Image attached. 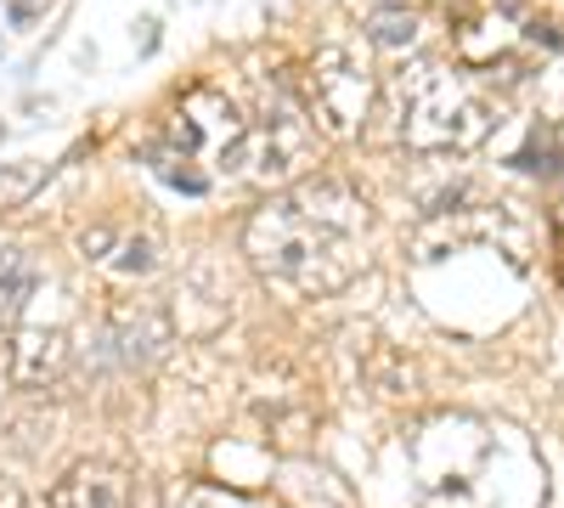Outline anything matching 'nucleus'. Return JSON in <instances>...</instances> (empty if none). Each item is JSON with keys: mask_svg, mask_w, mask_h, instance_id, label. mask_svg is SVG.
Segmentation results:
<instances>
[{"mask_svg": "<svg viewBox=\"0 0 564 508\" xmlns=\"http://www.w3.org/2000/svg\"><path fill=\"white\" fill-rule=\"evenodd\" d=\"M141 497H148V486H141V475L119 469V464H74L57 491H52V508H141Z\"/></svg>", "mask_w": 564, "mask_h": 508, "instance_id": "6e6552de", "label": "nucleus"}, {"mask_svg": "<svg viewBox=\"0 0 564 508\" xmlns=\"http://www.w3.org/2000/svg\"><path fill=\"white\" fill-rule=\"evenodd\" d=\"M536 114L564 130V63L542 68V79H536Z\"/></svg>", "mask_w": 564, "mask_h": 508, "instance_id": "4468645a", "label": "nucleus"}, {"mask_svg": "<svg viewBox=\"0 0 564 508\" xmlns=\"http://www.w3.org/2000/svg\"><path fill=\"white\" fill-rule=\"evenodd\" d=\"M0 136H7V125H0Z\"/></svg>", "mask_w": 564, "mask_h": 508, "instance_id": "f3484780", "label": "nucleus"}, {"mask_svg": "<svg viewBox=\"0 0 564 508\" xmlns=\"http://www.w3.org/2000/svg\"><path fill=\"white\" fill-rule=\"evenodd\" d=\"M417 34H423V23L406 7H379V12L367 18V40L379 45V52H412Z\"/></svg>", "mask_w": 564, "mask_h": 508, "instance_id": "f8f14e48", "label": "nucleus"}, {"mask_svg": "<svg viewBox=\"0 0 564 508\" xmlns=\"http://www.w3.org/2000/svg\"><path fill=\"white\" fill-rule=\"evenodd\" d=\"M0 508H23V491H18L12 475H0Z\"/></svg>", "mask_w": 564, "mask_h": 508, "instance_id": "dca6fc26", "label": "nucleus"}, {"mask_svg": "<svg viewBox=\"0 0 564 508\" xmlns=\"http://www.w3.org/2000/svg\"><path fill=\"white\" fill-rule=\"evenodd\" d=\"M45 175H52V164H40V159L0 164V209H23V204L45 187Z\"/></svg>", "mask_w": 564, "mask_h": 508, "instance_id": "ddd939ff", "label": "nucleus"}, {"mask_svg": "<svg viewBox=\"0 0 564 508\" xmlns=\"http://www.w3.org/2000/svg\"><path fill=\"white\" fill-rule=\"evenodd\" d=\"M68 367V334L63 328H18L7 345V379L18 390H45L57 385Z\"/></svg>", "mask_w": 564, "mask_h": 508, "instance_id": "1a4fd4ad", "label": "nucleus"}, {"mask_svg": "<svg viewBox=\"0 0 564 508\" xmlns=\"http://www.w3.org/2000/svg\"><path fill=\"white\" fill-rule=\"evenodd\" d=\"M243 108L226 97L220 85H193L186 97L170 108V119L159 125V136L148 142V164L159 181H170V187L181 193H209L215 175L226 170L231 148H238L243 136Z\"/></svg>", "mask_w": 564, "mask_h": 508, "instance_id": "7ed1b4c3", "label": "nucleus"}, {"mask_svg": "<svg viewBox=\"0 0 564 508\" xmlns=\"http://www.w3.org/2000/svg\"><path fill=\"white\" fill-rule=\"evenodd\" d=\"M367 198L339 175H300L276 187L243 226V249L265 283L294 300H322L356 283L367 266Z\"/></svg>", "mask_w": 564, "mask_h": 508, "instance_id": "f257e3e1", "label": "nucleus"}, {"mask_svg": "<svg viewBox=\"0 0 564 508\" xmlns=\"http://www.w3.org/2000/svg\"><path fill=\"white\" fill-rule=\"evenodd\" d=\"M300 102L327 136L356 142L372 119V102H379V74H372L356 40H327L316 45V57L300 79Z\"/></svg>", "mask_w": 564, "mask_h": 508, "instance_id": "39448f33", "label": "nucleus"}, {"mask_svg": "<svg viewBox=\"0 0 564 508\" xmlns=\"http://www.w3.org/2000/svg\"><path fill=\"white\" fill-rule=\"evenodd\" d=\"M558 45L564 34L553 23H542L536 12H525L520 0H502V7L480 12L475 23L457 29V63L463 68H513L525 45Z\"/></svg>", "mask_w": 564, "mask_h": 508, "instance_id": "423d86ee", "label": "nucleus"}, {"mask_svg": "<svg viewBox=\"0 0 564 508\" xmlns=\"http://www.w3.org/2000/svg\"><path fill=\"white\" fill-rule=\"evenodd\" d=\"M45 7H52V0H12V23H18V29H29Z\"/></svg>", "mask_w": 564, "mask_h": 508, "instance_id": "2eb2a0df", "label": "nucleus"}, {"mask_svg": "<svg viewBox=\"0 0 564 508\" xmlns=\"http://www.w3.org/2000/svg\"><path fill=\"white\" fill-rule=\"evenodd\" d=\"M395 136L412 153H475L497 130V102L475 74L446 63H406L384 85Z\"/></svg>", "mask_w": 564, "mask_h": 508, "instance_id": "f03ea898", "label": "nucleus"}, {"mask_svg": "<svg viewBox=\"0 0 564 508\" xmlns=\"http://www.w3.org/2000/svg\"><path fill=\"white\" fill-rule=\"evenodd\" d=\"M79 255L113 277H153L164 244H159V233H135L124 220H102V226H85L79 233Z\"/></svg>", "mask_w": 564, "mask_h": 508, "instance_id": "0eeeda50", "label": "nucleus"}, {"mask_svg": "<svg viewBox=\"0 0 564 508\" xmlns=\"http://www.w3.org/2000/svg\"><path fill=\"white\" fill-rule=\"evenodd\" d=\"M311 164H316V136H311V114L300 102V85L276 79V102L243 125L220 175L249 181V187H294Z\"/></svg>", "mask_w": 564, "mask_h": 508, "instance_id": "20e7f679", "label": "nucleus"}, {"mask_svg": "<svg viewBox=\"0 0 564 508\" xmlns=\"http://www.w3.org/2000/svg\"><path fill=\"white\" fill-rule=\"evenodd\" d=\"M108 345L124 367L135 361H153L164 345H170V311L164 305H148V300H130L108 316Z\"/></svg>", "mask_w": 564, "mask_h": 508, "instance_id": "9d476101", "label": "nucleus"}, {"mask_svg": "<svg viewBox=\"0 0 564 508\" xmlns=\"http://www.w3.org/2000/svg\"><path fill=\"white\" fill-rule=\"evenodd\" d=\"M40 271L29 260V249H0V316H18L23 300L34 294Z\"/></svg>", "mask_w": 564, "mask_h": 508, "instance_id": "9b49d317", "label": "nucleus"}]
</instances>
